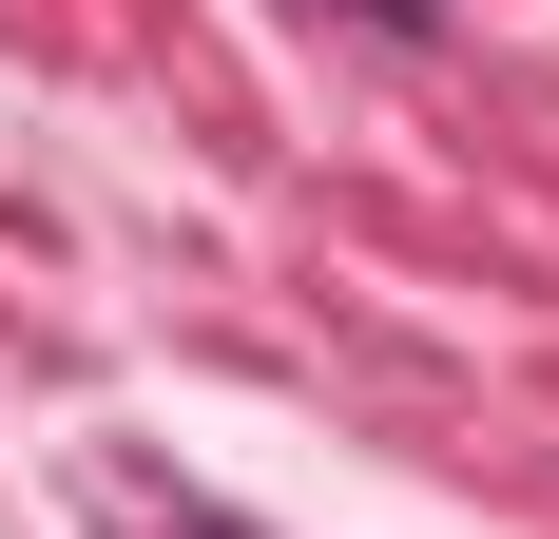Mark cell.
<instances>
[{"instance_id":"6da1fadb","label":"cell","mask_w":559,"mask_h":539,"mask_svg":"<svg viewBox=\"0 0 559 539\" xmlns=\"http://www.w3.org/2000/svg\"><path fill=\"white\" fill-rule=\"evenodd\" d=\"M386 20H405V0H386Z\"/></svg>"}]
</instances>
